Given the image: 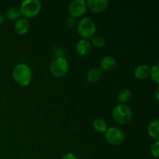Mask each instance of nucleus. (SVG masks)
I'll return each mask as SVG.
<instances>
[{"label":"nucleus","mask_w":159,"mask_h":159,"mask_svg":"<svg viewBox=\"0 0 159 159\" xmlns=\"http://www.w3.org/2000/svg\"><path fill=\"white\" fill-rule=\"evenodd\" d=\"M132 97L131 92L127 89H124L120 90L118 93L117 99L119 102H121V104H124L125 102H128L130 100Z\"/></svg>","instance_id":"dca6fc26"},{"label":"nucleus","mask_w":159,"mask_h":159,"mask_svg":"<svg viewBox=\"0 0 159 159\" xmlns=\"http://www.w3.org/2000/svg\"><path fill=\"white\" fill-rule=\"evenodd\" d=\"M87 7L93 12L101 13L107 10L109 2L107 0H88L85 2Z\"/></svg>","instance_id":"6e6552de"},{"label":"nucleus","mask_w":159,"mask_h":159,"mask_svg":"<svg viewBox=\"0 0 159 159\" xmlns=\"http://www.w3.org/2000/svg\"><path fill=\"white\" fill-rule=\"evenodd\" d=\"M151 68L147 65H138L134 69V76L138 79L144 80L150 76Z\"/></svg>","instance_id":"9b49d317"},{"label":"nucleus","mask_w":159,"mask_h":159,"mask_svg":"<svg viewBox=\"0 0 159 159\" xmlns=\"http://www.w3.org/2000/svg\"><path fill=\"white\" fill-rule=\"evenodd\" d=\"M151 152L155 158L159 157V141H155L151 147Z\"/></svg>","instance_id":"aec40b11"},{"label":"nucleus","mask_w":159,"mask_h":159,"mask_svg":"<svg viewBox=\"0 0 159 159\" xmlns=\"http://www.w3.org/2000/svg\"><path fill=\"white\" fill-rule=\"evenodd\" d=\"M30 23L29 21L26 18H20L16 21L15 25H14V29L15 31L18 34L23 35V34H26L29 30Z\"/></svg>","instance_id":"9d476101"},{"label":"nucleus","mask_w":159,"mask_h":159,"mask_svg":"<svg viewBox=\"0 0 159 159\" xmlns=\"http://www.w3.org/2000/svg\"><path fill=\"white\" fill-rule=\"evenodd\" d=\"M92 43L97 48H102L105 46L106 39L101 35H96L92 37Z\"/></svg>","instance_id":"a211bd4d"},{"label":"nucleus","mask_w":159,"mask_h":159,"mask_svg":"<svg viewBox=\"0 0 159 159\" xmlns=\"http://www.w3.org/2000/svg\"><path fill=\"white\" fill-rule=\"evenodd\" d=\"M20 15L21 13H20V9L16 7L9 8L6 12V16L9 20H17L20 19Z\"/></svg>","instance_id":"f3484780"},{"label":"nucleus","mask_w":159,"mask_h":159,"mask_svg":"<svg viewBox=\"0 0 159 159\" xmlns=\"http://www.w3.org/2000/svg\"><path fill=\"white\" fill-rule=\"evenodd\" d=\"M148 134L152 138L155 140L156 141H158L159 140V120L155 119L152 120L149 124L148 128Z\"/></svg>","instance_id":"ddd939ff"},{"label":"nucleus","mask_w":159,"mask_h":159,"mask_svg":"<svg viewBox=\"0 0 159 159\" xmlns=\"http://www.w3.org/2000/svg\"><path fill=\"white\" fill-rule=\"evenodd\" d=\"M3 21H4V17H3L2 14L0 12V25L3 23Z\"/></svg>","instance_id":"393cba45"},{"label":"nucleus","mask_w":159,"mask_h":159,"mask_svg":"<svg viewBox=\"0 0 159 159\" xmlns=\"http://www.w3.org/2000/svg\"><path fill=\"white\" fill-rule=\"evenodd\" d=\"M65 24H66V26L68 28H71L74 26V25L75 24V19L73 18V17L70 16L68 17V19L65 21Z\"/></svg>","instance_id":"4be33fe9"},{"label":"nucleus","mask_w":159,"mask_h":159,"mask_svg":"<svg viewBox=\"0 0 159 159\" xmlns=\"http://www.w3.org/2000/svg\"><path fill=\"white\" fill-rule=\"evenodd\" d=\"M87 6L84 0H74L71 2L68 6V11L73 18L79 17L85 14L86 12Z\"/></svg>","instance_id":"0eeeda50"},{"label":"nucleus","mask_w":159,"mask_h":159,"mask_svg":"<svg viewBox=\"0 0 159 159\" xmlns=\"http://www.w3.org/2000/svg\"><path fill=\"white\" fill-rule=\"evenodd\" d=\"M93 126L95 130H96L97 132H99V133H105L107 129H108L106 121L102 119L95 120L93 123Z\"/></svg>","instance_id":"2eb2a0df"},{"label":"nucleus","mask_w":159,"mask_h":159,"mask_svg":"<svg viewBox=\"0 0 159 159\" xmlns=\"http://www.w3.org/2000/svg\"><path fill=\"white\" fill-rule=\"evenodd\" d=\"M158 94H159V87L158 86L156 88V89H155V98H156L157 100H158V99H159Z\"/></svg>","instance_id":"b1692460"},{"label":"nucleus","mask_w":159,"mask_h":159,"mask_svg":"<svg viewBox=\"0 0 159 159\" xmlns=\"http://www.w3.org/2000/svg\"><path fill=\"white\" fill-rule=\"evenodd\" d=\"M96 23L94 20L89 17L82 19L78 25V32L84 39L93 37L96 33Z\"/></svg>","instance_id":"39448f33"},{"label":"nucleus","mask_w":159,"mask_h":159,"mask_svg":"<svg viewBox=\"0 0 159 159\" xmlns=\"http://www.w3.org/2000/svg\"><path fill=\"white\" fill-rule=\"evenodd\" d=\"M116 65V60L112 56H106L100 61V68L102 71H111Z\"/></svg>","instance_id":"f8f14e48"},{"label":"nucleus","mask_w":159,"mask_h":159,"mask_svg":"<svg viewBox=\"0 0 159 159\" xmlns=\"http://www.w3.org/2000/svg\"><path fill=\"white\" fill-rule=\"evenodd\" d=\"M61 159H79V158H78L77 156H76V155H75L74 154L68 153V154H66V155H64V156L62 157Z\"/></svg>","instance_id":"5701e85b"},{"label":"nucleus","mask_w":159,"mask_h":159,"mask_svg":"<svg viewBox=\"0 0 159 159\" xmlns=\"http://www.w3.org/2000/svg\"><path fill=\"white\" fill-rule=\"evenodd\" d=\"M150 75L152 76V79L153 81H155L157 84L159 83V65L158 63H156L155 65H153L151 68Z\"/></svg>","instance_id":"6ab92c4d"},{"label":"nucleus","mask_w":159,"mask_h":159,"mask_svg":"<svg viewBox=\"0 0 159 159\" xmlns=\"http://www.w3.org/2000/svg\"><path fill=\"white\" fill-rule=\"evenodd\" d=\"M12 77L18 85L26 86L32 79V73L29 67L25 64H19L12 71Z\"/></svg>","instance_id":"f257e3e1"},{"label":"nucleus","mask_w":159,"mask_h":159,"mask_svg":"<svg viewBox=\"0 0 159 159\" xmlns=\"http://www.w3.org/2000/svg\"><path fill=\"white\" fill-rule=\"evenodd\" d=\"M41 9V2L39 0H26L20 5V13L25 18H33L38 15Z\"/></svg>","instance_id":"7ed1b4c3"},{"label":"nucleus","mask_w":159,"mask_h":159,"mask_svg":"<svg viewBox=\"0 0 159 159\" xmlns=\"http://www.w3.org/2000/svg\"><path fill=\"white\" fill-rule=\"evenodd\" d=\"M105 138L107 142L112 145L117 146L122 144L125 140V134L119 127H112L105 132Z\"/></svg>","instance_id":"423d86ee"},{"label":"nucleus","mask_w":159,"mask_h":159,"mask_svg":"<svg viewBox=\"0 0 159 159\" xmlns=\"http://www.w3.org/2000/svg\"><path fill=\"white\" fill-rule=\"evenodd\" d=\"M92 44L87 39H82L76 44V51L82 56L87 55L91 51Z\"/></svg>","instance_id":"1a4fd4ad"},{"label":"nucleus","mask_w":159,"mask_h":159,"mask_svg":"<svg viewBox=\"0 0 159 159\" xmlns=\"http://www.w3.org/2000/svg\"><path fill=\"white\" fill-rule=\"evenodd\" d=\"M69 69V65L65 57H56L50 65V71L51 75L57 78L65 76Z\"/></svg>","instance_id":"20e7f679"},{"label":"nucleus","mask_w":159,"mask_h":159,"mask_svg":"<svg viewBox=\"0 0 159 159\" xmlns=\"http://www.w3.org/2000/svg\"><path fill=\"white\" fill-rule=\"evenodd\" d=\"M103 71L100 68H93L87 74V80L89 82H96L101 79Z\"/></svg>","instance_id":"4468645a"},{"label":"nucleus","mask_w":159,"mask_h":159,"mask_svg":"<svg viewBox=\"0 0 159 159\" xmlns=\"http://www.w3.org/2000/svg\"><path fill=\"white\" fill-rule=\"evenodd\" d=\"M132 110L126 104H119L116 106L113 110V117L116 123L120 124H126L132 119Z\"/></svg>","instance_id":"f03ea898"},{"label":"nucleus","mask_w":159,"mask_h":159,"mask_svg":"<svg viewBox=\"0 0 159 159\" xmlns=\"http://www.w3.org/2000/svg\"><path fill=\"white\" fill-rule=\"evenodd\" d=\"M54 54L56 56V57H63V56L65 54V51L63 48H61V47H57V48H54Z\"/></svg>","instance_id":"412c9836"}]
</instances>
